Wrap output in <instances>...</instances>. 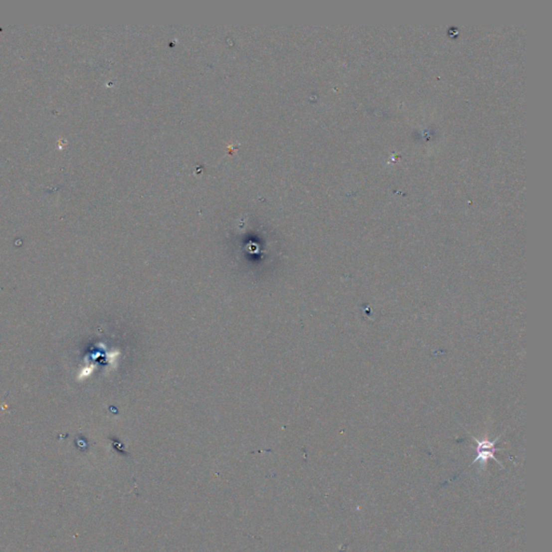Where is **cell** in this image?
Returning a JSON list of instances; mask_svg holds the SVG:
<instances>
[{"instance_id": "cell-1", "label": "cell", "mask_w": 552, "mask_h": 552, "mask_svg": "<svg viewBox=\"0 0 552 552\" xmlns=\"http://www.w3.org/2000/svg\"><path fill=\"white\" fill-rule=\"evenodd\" d=\"M471 438L474 439L475 442L477 443V456L474 460L473 464L475 463H478L480 462L481 465L483 464H487V462L489 460H494L496 461L498 464L502 465L501 462L497 460V458L494 456V453L496 451V448H495V443L497 442L498 439L501 438V436H498L495 440L493 441H490V440H478L477 438H475L474 436H471Z\"/></svg>"}]
</instances>
